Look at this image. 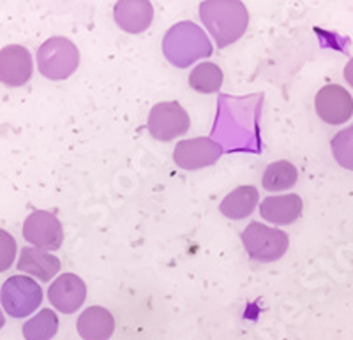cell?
I'll use <instances>...</instances> for the list:
<instances>
[{
	"label": "cell",
	"instance_id": "obj_1",
	"mask_svg": "<svg viewBox=\"0 0 353 340\" xmlns=\"http://www.w3.org/2000/svg\"><path fill=\"white\" fill-rule=\"evenodd\" d=\"M200 18L219 48L241 39L249 23L248 8L239 0H205L200 4Z\"/></svg>",
	"mask_w": 353,
	"mask_h": 340
},
{
	"label": "cell",
	"instance_id": "obj_2",
	"mask_svg": "<svg viewBox=\"0 0 353 340\" xmlns=\"http://www.w3.org/2000/svg\"><path fill=\"white\" fill-rule=\"evenodd\" d=\"M163 53L175 67H189L200 59L212 55V43L193 21L173 25L163 39Z\"/></svg>",
	"mask_w": 353,
	"mask_h": 340
},
{
	"label": "cell",
	"instance_id": "obj_3",
	"mask_svg": "<svg viewBox=\"0 0 353 340\" xmlns=\"http://www.w3.org/2000/svg\"><path fill=\"white\" fill-rule=\"evenodd\" d=\"M80 65V52L65 37H52L41 44L37 52V67L48 80H65Z\"/></svg>",
	"mask_w": 353,
	"mask_h": 340
},
{
	"label": "cell",
	"instance_id": "obj_4",
	"mask_svg": "<svg viewBox=\"0 0 353 340\" xmlns=\"http://www.w3.org/2000/svg\"><path fill=\"white\" fill-rule=\"evenodd\" d=\"M249 257L258 263L281 259L288 251V235L281 229L269 228L261 222H251L241 235Z\"/></svg>",
	"mask_w": 353,
	"mask_h": 340
},
{
	"label": "cell",
	"instance_id": "obj_5",
	"mask_svg": "<svg viewBox=\"0 0 353 340\" xmlns=\"http://www.w3.org/2000/svg\"><path fill=\"white\" fill-rule=\"evenodd\" d=\"M0 301L8 316L21 319L36 312V308L43 304V289L32 277H9L0 289Z\"/></svg>",
	"mask_w": 353,
	"mask_h": 340
},
{
	"label": "cell",
	"instance_id": "obj_6",
	"mask_svg": "<svg viewBox=\"0 0 353 340\" xmlns=\"http://www.w3.org/2000/svg\"><path fill=\"white\" fill-rule=\"evenodd\" d=\"M189 115L179 103H159L149 113L147 127L159 141H172L189 131Z\"/></svg>",
	"mask_w": 353,
	"mask_h": 340
},
{
	"label": "cell",
	"instance_id": "obj_7",
	"mask_svg": "<svg viewBox=\"0 0 353 340\" xmlns=\"http://www.w3.org/2000/svg\"><path fill=\"white\" fill-rule=\"evenodd\" d=\"M223 152H225L223 145L214 141L212 138H193L176 143L173 150V160L179 168L194 171L205 166L216 164Z\"/></svg>",
	"mask_w": 353,
	"mask_h": 340
},
{
	"label": "cell",
	"instance_id": "obj_8",
	"mask_svg": "<svg viewBox=\"0 0 353 340\" xmlns=\"http://www.w3.org/2000/svg\"><path fill=\"white\" fill-rule=\"evenodd\" d=\"M23 238L32 244V247L43 251H59L64 242V229L61 220L52 212L36 210L27 217L23 224Z\"/></svg>",
	"mask_w": 353,
	"mask_h": 340
},
{
	"label": "cell",
	"instance_id": "obj_9",
	"mask_svg": "<svg viewBox=\"0 0 353 340\" xmlns=\"http://www.w3.org/2000/svg\"><path fill=\"white\" fill-rule=\"evenodd\" d=\"M314 108L321 120L330 125H341L353 115V99L341 85H325L314 97Z\"/></svg>",
	"mask_w": 353,
	"mask_h": 340
},
{
	"label": "cell",
	"instance_id": "obj_10",
	"mask_svg": "<svg viewBox=\"0 0 353 340\" xmlns=\"http://www.w3.org/2000/svg\"><path fill=\"white\" fill-rule=\"evenodd\" d=\"M32 55L21 44H9L0 50V83L21 87L32 76Z\"/></svg>",
	"mask_w": 353,
	"mask_h": 340
},
{
	"label": "cell",
	"instance_id": "obj_11",
	"mask_svg": "<svg viewBox=\"0 0 353 340\" xmlns=\"http://www.w3.org/2000/svg\"><path fill=\"white\" fill-rule=\"evenodd\" d=\"M87 286L74 273H62L48 288V300L59 312L72 314L85 304Z\"/></svg>",
	"mask_w": 353,
	"mask_h": 340
},
{
	"label": "cell",
	"instance_id": "obj_12",
	"mask_svg": "<svg viewBox=\"0 0 353 340\" xmlns=\"http://www.w3.org/2000/svg\"><path fill=\"white\" fill-rule=\"evenodd\" d=\"M117 25L129 34H140L150 27L154 8L149 0H121L115 4Z\"/></svg>",
	"mask_w": 353,
	"mask_h": 340
},
{
	"label": "cell",
	"instance_id": "obj_13",
	"mask_svg": "<svg viewBox=\"0 0 353 340\" xmlns=\"http://www.w3.org/2000/svg\"><path fill=\"white\" fill-rule=\"evenodd\" d=\"M18 270L36 277L41 282H50L57 273L61 272V259L50 254L48 251L28 245V247L21 248Z\"/></svg>",
	"mask_w": 353,
	"mask_h": 340
},
{
	"label": "cell",
	"instance_id": "obj_14",
	"mask_svg": "<svg viewBox=\"0 0 353 340\" xmlns=\"http://www.w3.org/2000/svg\"><path fill=\"white\" fill-rule=\"evenodd\" d=\"M301 196L297 194H285V196H270L265 198L260 204V215L267 222L277 226L292 224L302 215Z\"/></svg>",
	"mask_w": 353,
	"mask_h": 340
},
{
	"label": "cell",
	"instance_id": "obj_15",
	"mask_svg": "<svg viewBox=\"0 0 353 340\" xmlns=\"http://www.w3.org/2000/svg\"><path fill=\"white\" fill-rule=\"evenodd\" d=\"M78 333L83 340H108L115 332V319L105 307H88L77 323Z\"/></svg>",
	"mask_w": 353,
	"mask_h": 340
},
{
	"label": "cell",
	"instance_id": "obj_16",
	"mask_svg": "<svg viewBox=\"0 0 353 340\" xmlns=\"http://www.w3.org/2000/svg\"><path fill=\"white\" fill-rule=\"evenodd\" d=\"M260 200L258 189L253 185H241V187L233 189L225 200L221 201L219 210L221 213L228 219L241 220L253 213L256 209V203Z\"/></svg>",
	"mask_w": 353,
	"mask_h": 340
},
{
	"label": "cell",
	"instance_id": "obj_17",
	"mask_svg": "<svg viewBox=\"0 0 353 340\" xmlns=\"http://www.w3.org/2000/svg\"><path fill=\"white\" fill-rule=\"evenodd\" d=\"M299 171L290 160H277L267 166L263 173V187L270 192L292 189L297 184Z\"/></svg>",
	"mask_w": 353,
	"mask_h": 340
},
{
	"label": "cell",
	"instance_id": "obj_18",
	"mask_svg": "<svg viewBox=\"0 0 353 340\" xmlns=\"http://www.w3.org/2000/svg\"><path fill=\"white\" fill-rule=\"evenodd\" d=\"M189 85L200 94L217 92L223 85V71L212 62H201L189 74Z\"/></svg>",
	"mask_w": 353,
	"mask_h": 340
},
{
	"label": "cell",
	"instance_id": "obj_19",
	"mask_svg": "<svg viewBox=\"0 0 353 340\" xmlns=\"http://www.w3.org/2000/svg\"><path fill=\"white\" fill-rule=\"evenodd\" d=\"M59 330V317L50 308H43L39 314L23 324V337L27 340H50Z\"/></svg>",
	"mask_w": 353,
	"mask_h": 340
},
{
	"label": "cell",
	"instance_id": "obj_20",
	"mask_svg": "<svg viewBox=\"0 0 353 340\" xmlns=\"http://www.w3.org/2000/svg\"><path fill=\"white\" fill-rule=\"evenodd\" d=\"M332 156L337 164L353 171V125L343 129L332 138Z\"/></svg>",
	"mask_w": 353,
	"mask_h": 340
},
{
	"label": "cell",
	"instance_id": "obj_21",
	"mask_svg": "<svg viewBox=\"0 0 353 340\" xmlns=\"http://www.w3.org/2000/svg\"><path fill=\"white\" fill-rule=\"evenodd\" d=\"M17 257V240L11 233L0 229V272L11 268L12 261Z\"/></svg>",
	"mask_w": 353,
	"mask_h": 340
},
{
	"label": "cell",
	"instance_id": "obj_22",
	"mask_svg": "<svg viewBox=\"0 0 353 340\" xmlns=\"http://www.w3.org/2000/svg\"><path fill=\"white\" fill-rule=\"evenodd\" d=\"M345 80L348 81L350 87L353 88V59H350V62L345 67Z\"/></svg>",
	"mask_w": 353,
	"mask_h": 340
},
{
	"label": "cell",
	"instance_id": "obj_23",
	"mask_svg": "<svg viewBox=\"0 0 353 340\" xmlns=\"http://www.w3.org/2000/svg\"><path fill=\"white\" fill-rule=\"evenodd\" d=\"M4 324H6V317L4 314H2V310H0V330L4 328Z\"/></svg>",
	"mask_w": 353,
	"mask_h": 340
}]
</instances>
